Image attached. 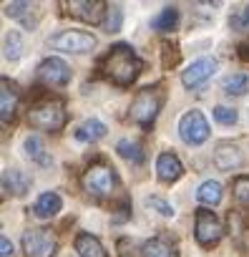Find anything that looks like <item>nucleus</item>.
Returning <instances> with one entry per match:
<instances>
[{"label": "nucleus", "mask_w": 249, "mask_h": 257, "mask_svg": "<svg viewBox=\"0 0 249 257\" xmlns=\"http://www.w3.org/2000/svg\"><path fill=\"white\" fill-rule=\"evenodd\" d=\"M83 189L91 194V197H98V199H111L113 194H118L121 189V182L116 177V172L103 164V162H96L86 169L83 174Z\"/></svg>", "instance_id": "2"}, {"label": "nucleus", "mask_w": 249, "mask_h": 257, "mask_svg": "<svg viewBox=\"0 0 249 257\" xmlns=\"http://www.w3.org/2000/svg\"><path fill=\"white\" fill-rule=\"evenodd\" d=\"M48 46L63 53H91L96 48V38L86 31H61L48 38Z\"/></svg>", "instance_id": "5"}, {"label": "nucleus", "mask_w": 249, "mask_h": 257, "mask_svg": "<svg viewBox=\"0 0 249 257\" xmlns=\"http://www.w3.org/2000/svg\"><path fill=\"white\" fill-rule=\"evenodd\" d=\"M6 16L21 21L28 31L36 26V21L31 18V3H8V6H6Z\"/></svg>", "instance_id": "24"}, {"label": "nucleus", "mask_w": 249, "mask_h": 257, "mask_svg": "<svg viewBox=\"0 0 249 257\" xmlns=\"http://www.w3.org/2000/svg\"><path fill=\"white\" fill-rule=\"evenodd\" d=\"M63 8H68L73 18H81L91 26H101L106 18V3H98V0H68Z\"/></svg>", "instance_id": "11"}, {"label": "nucleus", "mask_w": 249, "mask_h": 257, "mask_svg": "<svg viewBox=\"0 0 249 257\" xmlns=\"http://www.w3.org/2000/svg\"><path fill=\"white\" fill-rule=\"evenodd\" d=\"M3 53H6L8 61H18L26 53V43H23V38H21L18 31H8L6 33V38H3Z\"/></svg>", "instance_id": "22"}, {"label": "nucleus", "mask_w": 249, "mask_h": 257, "mask_svg": "<svg viewBox=\"0 0 249 257\" xmlns=\"http://www.w3.org/2000/svg\"><path fill=\"white\" fill-rule=\"evenodd\" d=\"M123 23V13H121V6H106V18H103V28L106 33H116Z\"/></svg>", "instance_id": "27"}, {"label": "nucleus", "mask_w": 249, "mask_h": 257, "mask_svg": "<svg viewBox=\"0 0 249 257\" xmlns=\"http://www.w3.org/2000/svg\"><path fill=\"white\" fill-rule=\"evenodd\" d=\"M0 182H3V187L16 197H23L31 189V177L26 172H18V169H8L3 177H0Z\"/></svg>", "instance_id": "17"}, {"label": "nucleus", "mask_w": 249, "mask_h": 257, "mask_svg": "<svg viewBox=\"0 0 249 257\" xmlns=\"http://www.w3.org/2000/svg\"><path fill=\"white\" fill-rule=\"evenodd\" d=\"M116 149H118V154H121L123 159L131 162V164H144V159H146L144 147H141L136 139H121V142L116 144Z\"/></svg>", "instance_id": "21"}, {"label": "nucleus", "mask_w": 249, "mask_h": 257, "mask_svg": "<svg viewBox=\"0 0 249 257\" xmlns=\"http://www.w3.org/2000/svg\"><path fill=\"white\" fill-rule=\"evenodd\" d=\"M13 254V242L8 237H0V257H11Z\"/></svg>", "instance_id": "32"}, {"label": "nucleus", "mask_w": 249, "mask_h": 257, "mask_svg": "<svg viewBox=\"0 0 249 257\" xmlns=\"http://www.w3.org/2000/svg\"><path fill=\"white\" fill-rule=\"evenodd\" d=\"M146 204H149L151 209H156L159 214H164V217H174V207H171L166 199H161V197H149Z\"/></svg>", "instance_id": "30"}, {"label": "nucleus", "mask_w": 249, "mask_h": 257, "mask_svg": "<svg viewBox=\"0 0 249 257\" xmlns=\"http://www.w3.org/2000/svg\"><path fill=\"white\" fill-rule=\"evenodd\" d=\"M176 26H179V11L171 8V6L164 8V11L154 18V28H156V31H174Z\"/></svg>", "instance_id": "25"}, {"label": "nucleus", "mask_w": 249, "mask_h": 257, "mask_svg": "<svg viewBox=\"0 0 249 257\" xmlns=\"http://www.w3.org/2000/svg\"><path fill=\"white\" fill-rule=\"evenodd\" d=\"M38 81L51 86V88H61L71 81V66L61 58H46L41 66H38Z\"/></svg>", "instance_id": "10"}, {"label": "nucleus", "mask_w": 249, "mask_h": 257, "mask_svg": "<svg viewBox=\"0 0 249 257\" xmlns=\"http://www.w3.org/2000/svg\"><path fill=\"white\" fill-rule=\"evenodd\" d=\"M241 56H244V58H249V41L241 46Z\"/></svg>", "instance_id": "33"}, {"label": "nucleus", "mask_w": 249, "mask_h": 257, "mask_svg": "<svg viewBox=\"0 0 249 257\" xmlns=\"http://www.w3.org/2000/svg\"><path fill=\"white\" fill-rule=\"evenodd\" d=\"M66 118H68L66 106L56 98L41 101L28 111V123L33 128H41V132H61L66 126Z\"/></svg>", "instance_id": "3"}, {"label": "nucleus", "mask_w": 249, "mask_h": 257, "mask_svg": "<svg viewBox=\"0 0 249 257\" xmlns=\"http://www.w3.org/2000/svg\"><path fill=\"white\" fill-rule=\"evenodd\" d=\"M76 252H78L81 257H108V252H106V247L101 244V239L93 237L91 232H81V234L76 237Z\"/></svg>", "instance_id": "16"}, {"label": "nucleus", "mask_w": 249, "mask_h": 257, "mask_svg": "<svg viewBox=\"0 0 249 257\" xmlns=\"http://www.w3.org/2000/svg\"><path fill=\"white\" fill-rule=\"evenodd\" d=\"M141 252H144V257H179L174 242L166 239V237H151V239H146Z\"/></svg>", "instance_id": "18"}, {"label": "nucleus", "mask_w": 249, "mask_h": 257, "mask_svg": "<svg viewBox=\"0 0 249 257\" xmlns=\"http://www.w3.org/2000/svg\"><path fill=\"white\" fill-rule=\"evenodd\" d=\"M234 197H236L239 202L249 204V174H244V177H239V179L234 182Z\"/></svg>", "instance_id": "29"}, {"label": "nucleus", "mask_w": 249, "mask_h": 257, "mask_svg": "<svg viewBox=\"0 0 249 257\" xmlns=\"http://www.w3.org/2000/svg\"><path fill=\"white\" fill-rule=\"evenodd\" d=\"M224 91H226L229 96H244V93L249 91V78H246V73H234V76H229V78L224 81Z\"/></svg>", "instance_id": "26"}, {"label": "nucleus", "mask_w": 249, "mask_h": 257, "mask_svg": "<svg viewBox=\"0 0 249 257\" xmlns=\"http://www.w3.org/2000/svg\"><path fill=\"white\" fill-rule=\"evenodd\" d=\"M61 207H63V199H61V194H56V192H43L41 197H38V202H36V217H41V219H48V217H53V214H58L61 212Z\"/></svg>", "instance_id": "19"}, {"label": "nucleus", "mask_w": 249, "mask_h": 257, "mask_svg": "<svg viewBox=\"0 0 249 257\" xmlns=\"http://www.w3.org/2000/svg\"><path fill=\"white\" fill-rule=\"evenodd\" d=\"M231 26H234V28H249V6L231 18Z\"/></svg>", "instance_id": "31"}, {"label": "nucleus", "mask_w": 249, "mask_h": 257, "mask_svg": "<svg viewBox=\"0 0 249 257\" xmlns=\"http://www.w3.org/2000/svg\"><path fill=\"white\" fill-rule=\"evenodd\" d=\"M106 134H108V128H106V123H103V121H98V118H88V121H83V123L76 128V139H78V142H83V144L101 142Z\"/></svg>", "instance_id": "15"}, {"label": "nucleus", "mask_w": 249, "mask_h": 257, "mask_svg": "<svg viewBox=\"0 0 249 257\" xmlns=\"http://www.w3.org/2000/svg\"><path fill=\"white\" fill-rule=\"evenodd\" d=\"M179 137L186 144H191V147L204 144L209 139V121H206V116L201 111H196V108L186 111L181 116V121H179Z\"/></svg>", "instance_id": "7"}, {"label": "nucleus", "mask_w": 249, "mask_h": 257, "mask_svg": "<svg viewBox=\"0 0 249 257\" xmlns=\"http://www.w3.org/2000/svg\"><path fill=\"white\" fill-rule=\"evenodd\" d=\"M161 103H164V91L161 88H144L131 103V118L136 123H141L144 128H149L154 123L156 113L161 111Z\"/></svg>", "instance_id": "4"}, {"label": "nucleus", "mask_w": 249, "mask_h": 257, "mask_svg": "<svg viewBox=\"0 0 249 257\" xmlns=\"http://www.w3.org/2000/svg\"><path fill=\"white\" fill-rule=\"evenodd\" d=\"M214 118L219 123H224V126H231V123H236V111L229 108V106H216L214 108Z\"/></svg>", "instance_id": "28"}, {"label": "nucleus", "mask_w": 249, "mask_h": 257, "mask_svg": "<svg viewBox=\"0 0 249 257\" xmlns=\"http://www.w3.org/2000/svg\"><path fill=\"white\" fill-rule=\"evenodd\" d=\"M18 106H21V88H18V83L0 76V121L13 123L18 118Z\"/></svg>", "instance_id": "9"}, {"label": "nucleus", "mask_w": 249, "mask_h": 257, "mask_svg": "<svg viewBox=\"0 0 249 257\" xmlns=\"http://www.w3.org/2000/svg\"><path fill=\"white\" fill-rule=\"evenodd\" d=\"M23 249L28 257H56L58 252V237L53 229H28L23 234Z\"/></svg>", "instance_id": "6"}, {"label": "nucleus", "mask_w": 249, "mask_h": 257, "mask_svg": "<svg viewBox=\"0 0 249 257\" xmlns=\"http://www.w3.org/2000/svg\"><path fill=\"white\" fill-rule=\"evenodd\" d=\"M194 234L201 247H214L224 237V224L219 222V217L211 209H199L196 222H194Z\"/></svg>", "instance_id": "8"}, {"label": "nucleus", "mask_w": 249, "mask_h": 257, "mask_svg": "<svg viewBox=\"0 0 249 257\" xmlns=\"http://www.w3.org/2000/svg\"><path fill=\"white\" fill-rule=\"evenodd\" d=\"M214 164L224 172H231L236 167H241V152L234 144H219L214 152Z\"/></svg>", "instance_id": "14"}, {"label": "nucleus", "mask_w": 249, "mask_h": 257, "mask_svg": "<svg viewBox=\"0 0 249 257\" xmlns=\"http://www.w3.org/2000/svg\"><path fill=\"white\" fill-rule=\"evenodd\" d=\"M216 58H211V56H204V58H199V61H194L186 71H181V83L186 86V88H196V86H201L204 81H209L214 73H216Z\"/></svg>", "instance_id": "12"}, {"label": "nucleus", "mask_w": 249, "mask_h": 257, "mask_svg": "<svg viewBox=\"0 0 249 257\" xmlns=\"http://www.w3.org/2000/svg\"><path fill=\"white\" fill-rule=\"evenodd\" d=\"M156 174H159L161 182H176L184 174V164L179 162L176 154H169L166 152V154H161L156 159Z\"/></svg>", "instance_id": "13"}, {"label": "nucleus", "mask_w": 249, "mask_h": 257, "mask_svg": "<svg viewBox=\"0 0 249 257\" xmlns=\"http://www.w3.org/2000/svg\"><path fill=\"white\" fill-rule=\"evenodd\" d=\"M23 152H26V157H28L33 164H38V167H48V164H51V154L46 152V144H43L38 137H28V139L23 142Z\"/></svg>", "instance_id": "20"}, {"label": "nucleus", "mask_w": 249, "mask_h": 257, "mask_svg": "<svg viewBox=\"0 0 249 257\" xmlns=\"http://www.w3.org/2000/svg\"><path fill=\"white\" fill-rule=\"evenodd\" d=\"M196 199H199L201 204H219V202H221V184L214 182V179L204 182V184L196 189Z\"/></svg>", "instance_id": "23"}, {"label": "nucleus", "mask_w": 249, "mask_h": 257, "mask_svg": "<svg viewBox=\"0 0 249 257\" xmlns=\"http://www.w3.org/2000/svg\"><path fill=\"white\" fill-rule=\"evenodd\" d=\"M141 58L134 53V48L129 43H116L111 46V51L101 58L98 71L116 86H131L139 73H141Z\"/></svg>", "instance_id": "1"}]
</instances>
